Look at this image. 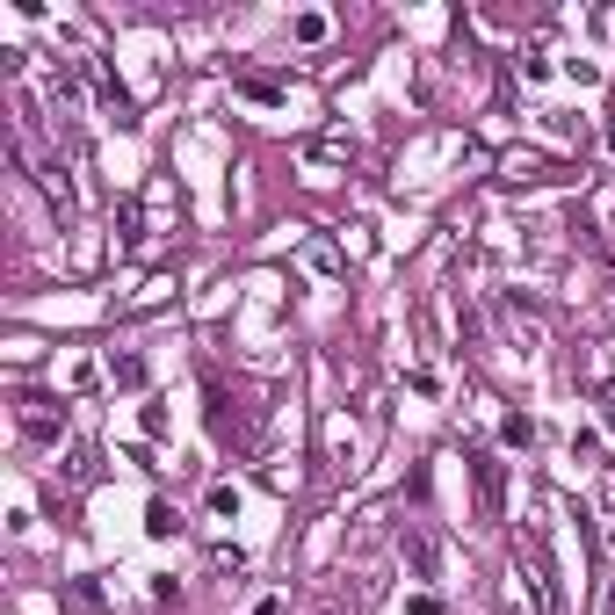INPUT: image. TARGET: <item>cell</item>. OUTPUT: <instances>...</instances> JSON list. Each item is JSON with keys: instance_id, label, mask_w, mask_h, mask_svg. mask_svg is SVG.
Listing matches in <instances>:
<instances>
[{"instance_id": "cell-4", "label": "cell", "mask_w": 615, "mask_h": 615, "mask_svg": "<svg viewBox=\"0 0 615 615\" xmlns=\"http://www.w3.org/2000/svg\"><path fill=\"white\" fill-rule=\"evenodd\" d=\"M326 29H333V22H326L319 8H304V15L290 22V37H297V44H326Z\"/></svg>"}, {"instance_id": "cell-12", "label": "cell", "mask_w": 615, "mask_h": 615, "mask_svg": "<svg viewBox=\"0 0 615 615\" xmlns=\"http://www.w3.org/2000/svg\"><path fill=\"white\" fill-rule=\"evenodd\" d=\"M608 152H615V123H608Z\"/></svg>"}, {"instance_id": "cell-7", "label": "cell", "mask_w": 615, "mask_h": 615, "mask_svg": "<svg viewBox=\"0 0 615 615\" xmlns=\"http://www.w3.org/2000/svg\"><path fill=\"white\" fill-rule=\"evenodd\" d=\"M529 435H536L529 413H507V420H500V442H507V449H529Z\"/></svg>"}, {"instance_id": "cell-11", "label": "cell", "mask_w": 615, "mask_h": 615, "mask_svg": "<svg viewBox=\"0 0 615 615\" xmlns=\"http://www.w3.org/2000/svg\"><path fill=\"white\" fill-rule=\"evenodd\" d=\"M601 406H608V435H615V384H601Z\"/></svg>"}, {"instance_id": "cell-1", "label": "cell", "mask_w": 615, "mask_h": 615, "mask_svg": "<svg viewBox=\"0 0 615 615\" xmlns=\"http://www.w3.org/2000/svg\"><path fill=\"white\" fill-rule=\"evenodd\" d=\"M66 406H58V398H22V427H29V435H37V442H51V435H66Z\"/></svg>"}, {"instance_id": "cell-5", "label": "cell", "mask_w": 615, "mask_h": 615, "mask_svg": "<svg viewBox=\"0 0 615 615\" xmlns=\"http://www.w3.org/2000/svg\"><path fill=\"white\" fill-rule=\"evenodd\" d=\"M174 529H181V514H174L167 500H152V507H145V536H160V543H167Z\"/></svg>"}, {"instance_id": "cell-8", "label": "cell", "mask_w": 615, "mask_h": 615, "mask_svg": "<svg viewBox=\"0 0 615 615\" xmlns=\"http://www.w3.org/2000/svg\"><path fill=\"white\" fill-rule=\"evenodd\" d=\"M239 95H246V102H283V87H275V80H254V73H246V80H239Z\"/></svg>"}, {"instance_id": "cell-10", "label": "cell", "mask_w": 615, "mask_h": 615, "mask_svg": "<svg viewBox=\"0 0 615 615\" xmlns=\"http://www.w3.org/2000/svg\"><path fill=\"white\" fill-rule=\"evenodd\" d=\"M406 615H442V601H435V594H413V601H406Z\"/></svg>"}, {"instance_id": "cell-2", "label": "cell", "mask_w": 615, "mask_h": 615, "mask_svg": "<svg viewBox=\"0 0 615 615\" xmlns=\"http://www.w3.org/2000/svg\"><path fill=\"white\" fill-rule=\"evenodd\" d=\"M398 558L413 565V579H435V536H427L420 521H406V529H398Z\"/></svg>"}, {"instance_id": "cell-3", "label": "cell", "mask_w": 615, "mask_h": 615, "mask_svg": "<svg viewBox=\"0 0 615 615\" xmlns=\"http://www.w3.org/2000/svg\"><path fill=\"white\" fill-rule=\"evenodd\" d=\"M478 507L500 514V464H492V456H478Z\"/></svg>"}, {"instance_id": "cell-6", "label": "cell", "mask_w": 615, "mask_h": 615, "mask_svg": "<svg viewBox=\"0 0 615 615\" xmlns=\"http://www.w3.org/2000/svg\"><path fill=\"white\" fill-rule=\"evenodd\" d=\"M109 377H116L123 391H138V384H145V362H138V355H109Z\"/></svg>"}, {"instance_id": "cell-9", "label": "cell", "mask_w": 615, "mask_h": 615, "mask_svg": "<svg viewBox=\"0 0 615 615\" xmlns=\"http://www.w3.org/2000/svg\"><path fill=\"white\" fill-rule=\"evenodd\" d=\"M536 174H543L536 152H514V160H507V181H536Z\"/></svg>"}]
</instances>
